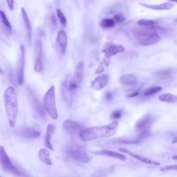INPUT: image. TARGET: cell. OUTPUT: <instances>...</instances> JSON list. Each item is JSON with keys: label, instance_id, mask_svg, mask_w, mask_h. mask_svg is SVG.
<instances>
[{"label": "cell", "instance_id": "cell-1", "mask_svg": "<svg viewBox=\"0 0 177 177\" xmlns=\"http://www.w3.org/2000/svg\"><path fill=\"white\" fill-rule=\"evenodd\" d=\"M118 127V122L113 121L107 125L83 129L79 134V136L81 140L85 142L96 140L98 138L111 137L116 133Z\"/></svg>", "mask_w": 177, "mask_h": 177}, {"label": "cell", "instance_id": "cell-2", "mask_svg": "<svg viewBox=\"0 0 177 177\" xmlns=\"http://www.w3.org/2000/svg\"><path fill=\"white\" fill-rule=\"evenodd\" d=\"M4 105L8 124L11 127H15L18 114V102L15 88L8 87L4 92Z\"/></svg>", "mask_w": 177, "mask_h": 177}, {"label": "cell", "instance_id": "cell-3", "mask_svg": "<svg viewBox=\"0 0 177 177\" xmlns=\"http://www.w3.org/2000/svg\"><path fill=\"white\" fill-rule=\"evenodd\" d=\"M160 28H145V29H138L134 31V37L138 44L141 46H150L157 43L161 40V37L156 32Z\"/></svg>", "mask_w": 177, "mask_h": 177}, {"label": "cell", "instance_id": "cell-4", "mask_svg": "<svg viewBox=\"0 0 177 177\" xmlns=\"http://www.w3.org/2000/svg\"><path fill=\"white\" fill-rule=\"evenodd\" d=\"M43 104L48 115L53 120H57L58 118V112L56 103V93L53 85H52L45 94L43 98Z\"/></svg>", "mask_w": 177, "mask_h": 177}, {"label": "cell", "instance_id": "cell-5", "mask_svg": "<svg viewBox=\"0 0 177 177\" xmlns=\"http://www.w3.org/2000/svg\"><path fill=\"white\" fill-rule=\"evenodd\" d=\"M0 162H1L2 168L4 171L13 174L14 176H20V172L16 168L15 166L12 163L10 158L6 152L3 146L0 147Z\"/></svg>", "mask_w": 177, "mask_h": 177}, {"label": "cell", "instance_id": "cell-6", "mask_svg": "<svg viewBox=\"0 0 177 177\" xmlns=\"http://www.w3.org/2000/svg\"><path fill=\"white\" fill-rule=\"evenodd\" d=\"M68 156L76 161L80 163H87L89 161V157L82 148L78 146H72L67 150Z\"/></svg>", "mask_w": 177, "mask_h": 177}, {"label": "cell", "instance_id": "cell-7", "mask_svg": "<svg viewBox=\"0 0 177 177\" xmlns=\"http://www.w3.org/2000/svg\"><path fill=\"white\" fill-rule=\"evenodd\" d=\"M79 85L74 82L73 79L66 80L63 86V94L67 103H71L74 93L78 88Z\"/></svg>", "mask_w": 177, "mask_h": 177}, {"label": "cell", "instance_id": "cell-8", "mask_svg": "<svg viewBox=\"0 0 177 177\" xmlns=\"http://www.w3.org/2000/svg\"><path fill=\"white\" fill-rule=\"evenodd\" d=\"M154 119L150 115H146L140 120H138L136 124L135 130L140 134L150 132V129L151 127Z\"/></svg>", "mask_w": 177, "mask_h": 177}, {"label": "cell", "instance_id": "cell-9", "mask_svg": "<svg viewBox=\"0 0 177 177\" xmlns=\"http://www.w3.org/2000/svg\"><path fill=\"white\" fill-rule=\"evenodd\" d=\"M35 59L34 69L35 72H40L42 69V54L43 47L42 42L40 40H36L35 43Z\"/></svg>", "mask_w": 177, "mask_h": 177}, {"label": "cell", "instance_id": "cell-10", "mask_svg": "<svg viewBox=\"0 0 177 177\" xmlns=\"http://www.w3.org/2000/svg\"><path fill=\"white\" fill-rule=\"evenodd\" d=\"M24 63H25V49L24 45H21L20 49V57L18 69V82L20 85H22L24 80Z\"/></svg>", "mask_w": 177, "mask_h": 177}, {"label": "cell", "instance_id": "cell-11", "mask_svg": "<svg viewBox=\"0 0 177 177\" xmlns=\"http://www.w3.org/2000/svg\"><path fill=\"white\" fill-rule=\"evenodd\" d=\"M124 51H125V47L123 46L112 44V43H106L103 49V53L106 58H109Z\"/></svg>", "mask_w": 177, "mask_h": 177}, {"label": "cell", "instance_id": "cell-12", "mask_svg": "<svg viewBox=\"0 0 177 177\" xmlns=\"http://www.w3.org/2000/svg\"><path fill=\"white\" fill-rule=\"evenodd\" d=\"M63 128L67 132L72 134H80V131L83 130L82 126L75 121L71 120H66L63 123Z\"/></svg>", "mask_w": 177, "mask_h": 177}, {"label": "cell", "instance_id": "cell-13", "mask_svg": "<svg viewBox=\"0 0 177 177\" xmlns=\"http://www.w3.org/2000/svg\"><path fill=\"white\" fill-rule=\"evenodd\" d=\"M21 16H22L23 21L24 24L25 30L26 33V38H27V42L28 44H31L32 41V27L29 18H28V14L26 13L25 9L24 8H21Z\"/></svg>", "mask_w": 177, "mask_h": 177}, {"label": "cell", "instance_id": "cell-14", "mask_svg": "<svg viewBox=\"0 0 177 177\" xmlns=\"http://www.w3.org/2000/svg\"><path fill=\"white\" fill-rule=\"evenodd\" d=\"M67 35H66L65 31L63 30L60 31L57 35L56 42L61 54H64L66 51V47H67Z\"/></svg>", "mask_w": 177, "mask_h": 177}, {"label": "cell", "instance_id": "cell-15", "mask_svg": "<svg viewBox=\"0 0 177 177\" xmlns=\"http://www.w3.org/2000/svg\"><path fill=\"white\" fill-rule=\"evenodd\" d=\"M119 151L121 152H123V153H125V154H127L130 155V156L134 158L135 159L138 160V161H139L140 162L143 163L145 164H147V165H154V166H159L160 163L156 161H152V160L148 159V158H146L144 156H140V155H138V154H134V153L130 152L129 150H127L125 149V148H120L119 149Z\"/></svg>", "mask_w": 177, "mask_h": 177}, {"label": "cell", "instance_id": "cell-16", "mask_svg": "<svg viewBox=\"0 0 177 177\" xmlns=\"http://www.w3.org/2000/svg\"><path fill=\"white\" fill-rule=\"evenodd\" d=\"M109 82V76L105 75H100L95 79L92 83V87L95 90H101L106 87Z\"/></svg>", "mask_w": 177, "mask_h": 177}, {"label": "cell", "instance_id": "cell-17", "mask_svg": "<svg viewBox=\"0 0 177 177\" xmlns=\"http://www.w3.org/2000/svg\"><path fill=\"white\" fill-rule=\"evenodd\" d=\"M19 135L26 138L34 139L40 136V133L32 127H25L19 131Z\"/></svg>", "mask_w": 177, "mask_h": 177}, {"label": "cell", "instance_id": "cell-18", "mask_svg": "<svg viewBox=\"0 0 177 177\" xmlns=\"http://www.w3.org/2000/svg\"><path fill=\"white\" fill-rule=\"evenodd\" d=\"M140 5L145 7V8L152 9L155 11H164V10H171L174 6V4L171 2H166V3L161 4H157V5H150L147 4L140 3Z\"/></svg>", "mask_w": 177, "mask_h": 177}, {"label": "cell", "instance_id": "cell-19", "mask_svg": "<svg viewBox=\"0 0 177 177\" xmlns=\"http://www.w3.org/2000/svg\"><path fill=\"white\" fill-rule=\"evenodd\" d=\"M95 154H99V155H103V156H107L109 157L114 158V159L121 160V161H125L127 160V158L123 154H121V153L111 151V150H102L98 152H95Z\"/></svg>", "mask_w": 177, "mask_h": 177}, {"label": "cell", "instance_id": "cell-20", "mask_svg": "<svg viewBox=\"0 0 177 177\" xmlns=\"http://www.w3.org/2000/svg\"><path fill=\"white\" fill-rule=\"evenodd\" d=\"M83 74H84V65L82 62L79 63L76 68L75 73L73 76V80L76 82L78 85H80V83L82 82L83 79Z\"/></svg>", "mask_w": 177, "mask_h": 177}, {"label": "cell", "instance_id": "cell-21", "mask_svg": "<svg viewBox=\"0 0 177 177\" xmlns=\"http://www.w3.org/2000/svg\"><path fill=\"white\" fill-rule=\"evenodd\" d=\"M122 84L127 86H134L137 84V78L133 74H124L120 78Z\"/></svg>", "mask_w": 177, "mask_h": 177}, {"label": "cell", "instance_id": "cell-22", "mask_svg": "<svg viewBox=\"0 0 177 177\" xmlns=\"http://www.w3.org/2000/svg\"><path fill=\"white\" fill-rule=\"evenodd\" d=\"M38 156H39V159L41 160V161L44 163L47 166H51L52 161L50 158V154L49 150L45 149V148H42L39 151L38 153Z\"/></svg>", "mask_w": 177, "mask_h": 177}, {"label": "cell", "instance_id": "cell-23", "mask_svg": "<svg viewBox=\"0 0 177 177\" xmlns=\"http://www.w3.org/2000/svg\"><path fill=\"white\" fill-rule=\"evenodd\" d=\"M159 99L164 102H175L177 101V95L171 94H162L159 96Z\"/></svg>", "mask_w": 177, "mask_h": 177}, {"label": "cell", "instance_id": "cell-24", "mask_svg": "<svg viewBox=\"0 0 177 177\" xmlns=\"http://www.w3.org/2000/svg\"><path fill=\"white\" fill-rule=\"evenodd\" d=\"M115 24H116V22H115V21L114 20H112V19L105 18L101 21L100 25L103 28H112L114 27Z\"/></svg>", "mask_w": 177, "mask_h": 177}, {"label": "cell", "instance_id": "cell-25", "mask_svg": "<svg viewBox=\"0 0 177 177\" xmlns=\"http://www.w3.org/2000/svg\"><path fill=\"white\" fill-rule=\"evenodd\" d=\"M137 24L140 26H143L145 28H154L156 26V22L152 20H140L138 21Z\"/></svg>", "mask_w": 177, "mask_h": 177}, {"label": "cell", "instance_id": "cell-26", "mask_svg": "<svg viewBox=\"0 0 177 177\" xmlns=\"http://www.w3.org/2000/svg\"><path fill=\"white\" fill-rule=\"evenodd\" d=\"M161 89H162L161 87H159V86H154V87H150L148 88L147 89L145 90L143 94H144V95H145V96H149V95H152L156 94V93L160 92Z\"/></svg>", "mask_w": 177, "mask_h": 177}, {"label": "cell", "instance_id": "cell-27", "mask_svg": "<svg viewBox=\"0 0 177 177\" xmlns=\"http://www.w3.org/2000/svg\"><path fill=\"white\" fill-rule=\"evenodd\" d=\"M0 15H1V20H2V24H3L4 26H5L7 29L10 31H12L11 25L10 22H9V21L8 20V19H7L6 16L5 15V13H4L2 11H1V12H0Z\"/></svg>", "mask_w": 177, "mask_h": 177}, {"label": "cell", "instance_id": "cell-28", "mask_svg": "<svg viewBox=\"0 0 177 177\" xmlns=\"http://www.w3.org/2000/svg\"><path fill=\"white\" fill-rule=\"evenodd\" d=\"M55 130H56V127H55V126L53 125H52V124H49V125L47 126V134H46V136H45V137L48 138V139L51 140L52 136L54 134Z\"/></svg>", "mask_w": 177, "mask_h": 177}, {"label": "cell", "instance_id": "cell-29", "mask_svg": "<svg viewBox=\"0 0 177 177\" xmlns=\"http://www.w3.org/2000/svg\"><path fill=\"white\" fill-rule=\"evenodd\" d=\"M56 13H57V18H58L60 21V23L63 24V26H65L66 24V19L63 12L61 11L60 9L57 8L56 10Z\"/></svg>", "mask_w": 177, "mask_h": 177}, {"label": "cell", "instance_id": "cell-30", "mask_svg": "<svg viewBox=\"0 0 177 177\" xmlns=\"http://www.w3.org/2000/svg\"><path fill=\"white\" fill-rule=\"evenodd\" d=\"M160 170L161 171H177V165H169V166H165L160 167Z\"/></svg>", "mask_w": 177, "mask_h": 177}, {"label": "cell", "instance_id": "cell-31", "mask_svg": "<svg viewBox=\"0 0 177 177\" xmlns=\"http://www.w3.org/2000/svg\"><path fill=\"white\" fill-rule=\"evenodd\" d=\"M114 20L115 21V22L116 23L121 24L125 21V18L123 15H121V14H116V15H114Z\"/></svg>", "mask_w": 177, "mask_h": 177}, {"label": "cell", "instance_id": "cell-32", "mask_svg": "<svg viewBox=\"0 0 177 177\" xmlns=\"http://www.w3.org/2000/svg\"><path fill=\"white\" fill-rule=\"evenodd\" d=\"M122 116V111L121 110H116V111H114V112H112L111 114V118L113 119H118L120 118Z\"/></svg>", "mask_w": 177, "mask_h": 177}, {"label": "cell", "instance_id": "cell-33", "mask_svg": "<svg viewBox=\"0 0 177 177\" xmlns=\"http://www.w3.org/2000/svg\"><path fill=\"white\" fill-rule=\"evenodd\" d=\"M51 140H49L46 137H44V144L46 145V147L48 148V149L51 150H53V145L51 144Z\"/></svg>", "mask_w": 177, "mask_h": 177}, {"label": "cell", "instance_id": "cell-34", "mask_svg": "<svg viewBox=\"0 0 177 177\" xmlns=\"http://www.w3.org/2000/svg\"><path fill=\"white\" fill-rule=\"evenodd\" d=\"M7 5L11 11H13L14 8V0H6Z\"/></svg>", "mask_w": 177, "mask_h": 177}, {"label": "cell", "instance_id": "cell-35", "mask_svg": "<svg viewBox=\"0 0 177 177\" xmlns=\"http://www.w3.org/2000/svg\"><path fill=\"white\" fill-rule=\"evenodd\" d=\"M171 73L170 70H168V69H166V70H163V71H161L159 72V75L161 76H167V75H169Z\"/></svg>", "mask_w": 177, "mask_h": 177}, {"label": "cell", "instance_id": "cell-36", "mask_svg": "<svg viewBox=\"0 0 177 177\" xmlns=\"http://www.w3.org/2000/svg\"><path fill=\"white\" fill-rule=\"evenodd\" d=\"M139 94V92H136L134 93H131L130 94L127 95V98H132V97H136Z\"/></svg>", "mask_w": 177, "mask_h": 177}, {"label": "cell", "instance_id": "cell-37", "mask_svg": "<svg viewBox=\"0 0 177 177\" xmlns=\"http://www.w3.org/2000/svg\"><path fill=\"white\" fill-rule=\"evenodd\" d=\"M173 143H177V135L175 136V137H174V138L173 139Z\"/></svg>", "mask_w": 177, "mask_h": 177}, {"label": "cell", "instance_id": "cell-38", "mask_svg": "<svg viewBox=\"0 0 177 177\" xmlns=\"http://www.w3.org/2000/svg\"><path fill=\"white\" fill-rule=\"evenodd\" d=\"M169 1L173 2H175V3H177V0H169Z\"/></svg>", "mask_w": 177, "mask_h": 177}]
</instances>
